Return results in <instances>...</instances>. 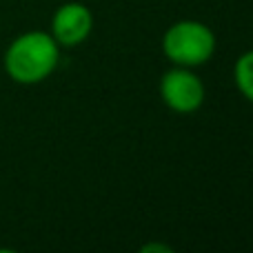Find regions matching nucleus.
<instances>
[{
	"mask_svg": "<svg viewBox=\"0 0 253 253\" xmlns=\"http://www.w3.org/2000/svg\"><path fill=\"white\" fill-rule=\"evenodd\" d=\"M60 65V44L49 31L31 29L16 36L2 53L4 74L18 84H40Z\"/></svg>",
	"mask_w": 253,
	"mask_h": 253,
	"instance_id": "obj_1",
	"label": "nucleus"
},
{
	"mask_svg": "<svg viewBox=\"0 0 253 253\" xmlns=\"http://www.w3.org/2000/svg\"><path fill=\"white\" fill-rule=\"evenodd\" d=\"M215 34L200 20H178L165 31L160 47L165 58L178 67H202L215 53Z\"/></svg>",
	"mask_w": 253,
	"mask_h": 253,
	"instance_id": "obj_2",
	"label": "nucleus"
},
{
	"mask_svg": "<svg viewBox=\"0 0 253 253\" xmlns=\"http://www.w3.org/2000/svg\"><path fill=\"white\" fill-rule=\"evenodd\" d=\"M158 93H160V100L165 102V107H169L173 114L189 116L196 114L205 105L207 87L191 67L173 65L162 74Z\"/></svg>",
	"mask_w": 253,
	"mask_h": 253,
	"instance_id": "obj_3",
	"label": "nucleus"
},
{
	"mask_svg": "<svg viewBox=\"0 0 253 253\" xmlns=\"http://www.w3.org/2000/svg\"><path fill=\"white\" fill-rule=\"evenodd\" d=\"M93 31V13L84 2L69 0L53 11L49 34L53 36L60 49H71L83 44Z\"/></svg>",
	"mask_w": 253,
	"mask_h": 253,
	"instance_id": "obj_4",
	"label": "nucleus"
},
{
	"mask_svg": "<svg viewBox=\"0 0 253 253\" xmlns=\"http://www.w3.org/2000/svg\"><path fill=\"white\" fill-rule=\"evenodd\" d=\"M233 83L242 98H247L253 105V49L240 53L238 60L233 62Z\"/></svg>",
	"mask_w": 253,
	"mask_h": 253,
	"instance_id": "obj_5",
	"label": "nucleus"
},
{
	"mask_svg": "<svg viewBox=\"0 0 253 253\" xmlns=\"http://www.w3.org/2000/svg\"><path fill=\"white\" fill-rule=\"evenodd\" d=\"M142 253H149V251H160V253H171L173 249H171L169 245H158V242H149V245H144L142 249H140Z\"/></svg>",
	"mask_w": 253,
	"mask_h": 253,
	"instance_id": "obj_6",
	"label": "nucleus"
}]
</instances>
